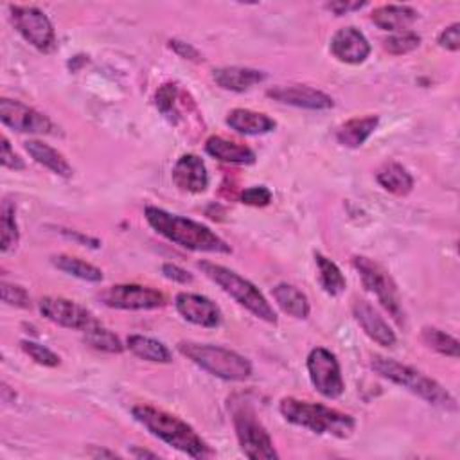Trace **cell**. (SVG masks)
<instances>
[{
  "instance_id": "41",
  "label": "cell",
  "mask_w": 460,
  "mask_h": 460,
  "mask_svg": "<svg viewBox=\"0 0 460 460\" xmlns=\"http://www.w3.org/2000/svg\"><path fill=\"white\" fill-rule=\"evenodd\" d=\"M169 48L184 60H191V62H202V55L191 46V44H186V42H180V40H169Z\"/></svg>"
},
{
  "instance_id": "3",
  "label": "cell",
  "mask_w": 460,
  "mask_h": 460,
  "mask_svg": "<svg viewBox=\"0 0 460 460\" xmlns=\"http://www.w3.org/2000/svg\"><path fill=\"white\" fill-rule=\"evenodd\" d=\"M370 367L378 376H381V378L388 379L390 383L408 390L410 394L421 397L422 401H426L431 406L442 408L446 412H456L458 410L456 399L438 381H435L433 378L426 376L424 372H421V370H417L410 365H404V363H399L392 358H385V356L376 354V356H372Z\"/></svg>"
},
{
  "instance_id": "24",
  "label": "cell",
  "mask_w": 460,
  "mask_h": 460,
  "mask_svg": "<svg viewBox=\"0 0 460 460\" xmlns=\"http://www.w3.org/2000/svg\"><path fill=\"white\" fill-rule=\"evenodd\" d=\"M24 148H26V152L31 155V159L35 162H39L40 166L48 168L55 175L64 177V178H71L73 177V166L53 146H49V144H46L42 141H26Z\"/></svg>"
},
{
  "instance_id": "38",
  "label": "cell",
  "mask_w": 460,
  "mask_h": 460,
  "mask_svg": "<svg viewBox=\"0 0 460 460\" xmlns=\"http://www.w3.org/2000/svg\"><path fill=\"white\" fill-rule=\"evenodd\" d=\"M438 46L446 51H451V53H456L460 49V24L455 22L451 26H447L437 39Z\"/></svg>"
},
{
  "instance_id": "26",
  "label": "cell",
  "mask_w": 460,
  "mask_h": 460,
  "mask_svg": "<svg viewBox=\"0 0 460 460\" xmlns=\"http://www.w3.org/2000/svg\"><path fill=\"white\" fill-rule=\"evenodd\" d=\"M376 180L385 191L395 196H406L413 189V177L397 162L383 164L376 173Z\"/></svg>"
},
{
  "instance_id": "36",
  "label": "cell",
  "mask_w": 460,
  "mask_h": 460,
  "mask_svg": "<svg viewBox=\"0 0 460 460\" xmlns=\"http://www.w3.org/2000/svg\"><path fill=\"white\" fill-rule=\"evenodd\" d=\"M177 94H178V85L171 83V82L164 83L162 87H159V91L155 94V107L166 117H169L171 112H173V107H175V101H177Z\"/></svg>"
},
{
  "instance_id": "14",
  "label": "cell",
  "mask_w": 460,
  "mask_h": 460,
  "mask_svg": "<svg viewBox=\"0 0 460 460\" xmlns=\"http://www.w3.org/2000/svg\"><path fill=\"white\" fill-rule=\"evenodd\" d=\"M266 96L281 105H290L304 110H331L334 101L322 91L306 87V85H290V87H273L266 91Z\"/></svg>"
},
{
  "instance_id": "5",
  "label": "cell",
  "mask_w": 460,
  "mask_h": 460,
  "mask_svg": "<svg viewBox=\"0 0 460 460\" xmlns=\"http://www.w3.org/2000/svg\"><path fill=\"white\" fill-rule=\"evenodd\" d=\"M198 268L205 277H209L214 284H218L229 297H232L239 306L248 309L254 317L266 324H277V313L272 308V304L266 300V297L252 284L248 279L241 277L234 270L211 263V261H200Z\"/></svg>"
},
{
  "instance_id": "11",
  "label": "cell",
  "mask_w": 460,
  "mask_h": 460,
  "mask_svg": "<svg viewBox=\"0 0 460 460\" xmlns=\"http://www.w3.org/2000/svg\"><path fill=\"white\" fill-rule=\"evenodd\" d=\"M306 365L311 385L320 395L327 399H338L343 394L345 383L342 378L340 361L334 352L325 347H315L309 352Z\"/></svg>"
},
{
  "instance_id": "30",
  "label": "cell",
  "mask_w": 460,
  "mask_h": 460,
  "mask_svg": "<svg viewBox=\"0 0 460 460\" xmlns=\"http://www.w3.org/2000/svg\"><path fill=\"white\" fill-rule=\"evenodd\" d=\"M0 234H3V241H0V250H3V254H10L17 248L21 241V232L17 225V207L10 200H4L3 207H0Z\"/></svg>"
},
{
  "instance_id": "9",
  "label": "cell",
  "mask_w": 460,
  "mask_h": 460,
  "mask_svg": "<svg viewBox=\"0 0 460 460\" xmlns=\"http://www.w3.org/2000/svg\"><path fill=\"white\" fill-rule=\"evenodd\" d=\"M10 12L15 30L37 51L49 55L58 48L55 26L42 10L33 6H12Z\"/></svg>"
},
{
  "instance_id": "43",
  "label": "cell",
  "mask_w": 460,
  "mask_h": 460,
  "mask_svg": "<svg viewBox=\"0 0 460 460\" xmlns=\"http://www.w3.org/2000/svg\"><path fill=\"white\" fill-rule=\"evenodd\" d=\"M132 455L137 456V458H146V456H148V458H157V456H159V455L153 453V451H146V449H139V447H134V449H132Z\"/></svg>"
},
{
  "instance_id": "34",
  "label": "cell",
  "mask_w": 460,
  "mask_h": 460,
  "mask_svg": "<svg viewBox=\"0 0 460 460\" xmlns=\"http://www.w3.org/2000/svg\"><path fill=\"white\" fill-rule=\"evenodd\" d=\"M21 347L22 351L33 360L37 361L39 365H44V367H58L62 363L60 356L51 351L49 347L42 345V343H37V342H31V340H22L21 342Z\"/></svg>"
},
{
  "instance_id": "40",
  "label": "cell",
  "mask_w": 460,
  "mask_h": 460,
  "mask_svg": "<svg viewBox=\"0 0 460 460\" xmlns=\"http://www.w3.org/2000/svg\"><path fill=\"white\" fill-rule=\"evenodd\" d=\"M162 273H164L166 279H169L173 282H180V284L193 282V275L187 270H184V268H180L177 265H171V263H166L162 266Z\"/></svg>"
},
{
  "instance_id": "44",
  "label": "cell",
  "mask_w": 460,
  "mask_h": 460,
  "mask_svg": "<svg viewBox=\"0 0 460 460\" xmlns=\"http://www.w3.org/2000/svg\"><path fill=\"white\" fill-rule=\"evenodd\" d=\"M92 456H117L114 451H107V449H96V451H91Z\"/></svg>"
},
{
  "instance_id": "18",
  "label": "cell",
  "mask_w": 460,
  "mask_h": 460,
  "mask_svg": "<svg viewBox=\"0 0 460 460\" xmlns=\"http://www.w3.org/2000/svg\"><path fill=\"white\" fill-rule=\"evenodd\" d=\"M352 317L372 342H376L381 347L395 345V342H397L395 333L392 331V327L385 322V318L376 311V308L370 302H367L363 299H354Z\"/></svg>"
},
{
  "instance_id": "4",
  "label": "cell",
  "mask_w": 460,
  "mask_h": 460,
  "mask_svg": "<svg viewBox=\"0 0 460 460\" xmlns=\"http://www.w3.org/2000/svg\"><path fill=\"white\" fill-rule=\"evenodd\" d=\"M279 412L288 422L318 435L349 438L356 430L354 417L320 403L284 397L279 403Z\"/></svg>"
},
{
  "instance_id": "17",
  "label": "cell",
  "mask_w": 460,
  "mask_h": 460,
  "mask_svg": "<svg viewBox=\"0 0 460 460\" xmlns=\"http://www.w3.org/2000/svg\"><path fill=\"white\" fill-rule=\"evenodd\" d=\"M171 178L180 191L191 193V195L205 193L209 187L207 166L195 153H186L175 162L171 169Z\"/></svg>"
},
{
  "instance_id": "7",
  "label": "cell",
  "mask_w": 460,
  "mask_h": 460,
  "mask_svg": "<svg viewBox=\"0 0 460 460\" xmlns=\"http://www.w3.org/2000/svg\"><path fill=\"white\" fill-rule=\"evenodd\" d=\"M232 422L239 447L245 456L252 460H273L279 453L273 447V440L266 428L257 419L256 410L248 401L232 403Z\"/></svg>"
},
{
  "instance_id": "28",
  "label": "cell",
  "mask_w": 460,
  "mask_h": 460,
  "mask_svg": "<svg viewBox=\"0 0 460 460\" xmlns=\"http://www.w3.org/2000/svg\"><path fill=\"white\" fill-rule=\"evenodd\" d=\"M315 263L318 268V282H320L322 290L331 297L342 295L347 288V281H345L342 270L338 268V265L334 261H331L329 257L322 256L320 252L315 254Z\"/></svg>"
},
{
  "instance_id": "10",
  "label": "cell",
  "mask_w": 460,
  "mask_h": 460,
  "mask_svg": "<svg viewBox=\"0 0 460 460\" xmlns=\"http://www.w3.org/2000/svg\"><path fill=\"white\" fill-rule=\"evenodd\" d=\"M101 302L112 309L150 311L168 304V297L150 286L141 284H114L101 291Z\"/></svg>"
},
{
  "instance_id": "23",
  "label": "cell",
  "mask_w": 460,
  "mask_h": 460,
  "mask_svg": "<svg viewBox=\"0 0 460 460\" xmlns=\"http://www.w3.org/2000/svg\"><path fill=\"white\" fill-rule=\"evenodd\" d=\"M379 125V117L378 116H367V117H352L349 121H345L338 130H336V141L343 146V148H361L369 137L376 132Z\"/></svg>"
},
{
  "instance_id": "19",
  "label": "cell",
  "mask_w": 460,
  "mask_h": 460,
  "mask_svg": "<svg viewBox=\"0 0 460 460\" xmlns=\"http://www.w3.org/2000/svg\"><path fill=\"white\" fill-rule=\"evenodd\" d=\"M227 126L241 135H266L272 134L277 128L275 119H272L270 116L263 114V112H256V110H248V108H234L227 114L225 119Z\"/></svg>"
},
{
  "instance_id": "20",
  "label": "cell",
  "mask_w": 460,
  "mask_h": 460,
  "mask_svg": "<svg viewBox=\"0 0 460 460\" xmlns=\"http://www.w3.org/2000/svg\"><path fill=\"white\" fill-rule=\"evenodd\" d=\"M213 80L223 91L245 92L263 83L266 80V74L250 67H221L213 71Z\"/></svg>"
},
{
  "instance_id": "27",
  "label": "cell",
  "mask_w": 460,
  "mask_h": 460,
  "mask_svg": "<svg viewBox=\"0 0 460 460\" xmlns=\"http://www.w3.org/2000/svg\"><path fill=\"white\" fill-rule=\"evenodd\" d=\"M126 347L130 349L132 354H135L137 358L144 360V361H152V363H169L171 361V352L169 349L150 336H143V334H130L126 338Z\"/></svg>"
},
{
  "instance_id": "35",
  "label": "cell",
  "mask_w": 460,
  "mask_h": 460,
  "mask_svg": "<svg viewBox=\"0 0 460 460\" xmlns=\"http://www.w3.org/2000/svg\"><path fill=\"white\" fill-rule=\"evenodd\" d=\"M0 291H3V302H6L8 306H15V308H22V309L31 308V299H30V293L26 291V288L10 284L4 281L3 286H0Z\"/></svg>"
},
{
  "instance_id": "2",
  "label": "cell",
  "mask_w": 460,
  "mask_h": 460,
  "mask_svg": "<svg viewBox=\"0 0 460 460\" xmlns=\"http://www.w3.org/2000/svg\"><path fill=\"white\" fill-rule=\"evenodd\" d=\"M132 415L153 437L193 458H209L214 455L211 446L196 433L191 424L169 412L152 404H137L132 408Z\"/></svg>"
},
{
  "instance_id": "1",
  "label": "cell",
  "mask_w": 460,
  "mask_h": 460,
  "mask_svg": "<svg viewBox=\"0 0 460 460\" xmlns=\"http://www.w3.org/2000/svg\"><path fill=\"white\" fill-rule=\"evenodd\" d=\"M144 218L148 225L166 238L168 241L193 250V252H207V254H230V245L221 239L216 232H213L207 225H202L186 216L171 214L159 207H146Z\"/></svg>"
},
{
  "instance_id": "8",
  "label": "cell",
  "mask_w": 460,
  "mask_h": 460,
  "mask_svg": "<svg viewBox=\"0 0 460 460\" xmlns=\"http://www.w3.org/2000/svg\"><path fill=\"white\" fill-rule=\"evenodd\" d=\"M352 266L358 272L363 288L372 293L378 302L388 311V315L399 324H404V313L401 306V297L395 281L392 275L376 261L365 257V256H354L352 257Z\"/></svg>"
},
{
  "instance_id": "22",
  "label": "cell",
  "mask_w": 460,
  "mask_h": 460,
  "mask_svg": "<svg viewBox=\"0 0 460 460\" xmlns=\"http://www.w3.org/2000/svg\"><path fill=\"white\" fill-rule=\"evenodd\" d=\"M419 19V13L410 6H399V4H388L379 6L372 12L370 21L374 26H378L383 31L399 33L410 28Z\"/></svg>"
},
{
  "instance_id": "33",
  "label": "cell",
  "mask_w": 460,
  "mask_h": 460,
  "mask_svg": "<svg viewBox=\"0 0 460 460\" xmlns=\"http://www.w3.org/2000/svg\"><path fill=\"white\" fill-rule=\"evenodd\" d=\"M421 46V37L413 31H399L383 42V49L394 56H403Z\"/></svg>"
},
{
  "instance_id": "16",
  "label": "cell",
  "mask_w": 460,
  "mask_h": 460,
  "mask_svg": "<svg viewBox=\"0 0 460 460\" xmlns=\"http://www.w3.org/2000/svg\"><path fill=\"white\" fill-rule=\"evenodd\" d=\"M329 51L342 64L360 65L369 58L370 44L360 30L349 26V28L338 30L333 35L331 44H329Z\"/></svg>"
},
{
  "instance_id": "6",
  "label": "cell",
  "mask_w": 460,
  "mask_h": 460,
  "mask_svg": "<svg viewBox=\"0 0 460 460\" xmlns=\"http://www.w3.org/2000/svg\"><path fill=\"white\" fill-rule=\"evenodd\" d=\"M177 349L182 356L196 363L200 369L225 381H245L254 372L250 360H247L236 351L220 345L180 342Z\"/></svg>"
},
{
  "instance_id": "25",
  "label": "cell",
  "mask_w": 460,
  "mask_h": 460,
  "mask_svg": "<svg viewBox=\"0 0 460 460\" xmlns=\"http://www.w3.org/2000/svg\"><path fill=\"white\" fill-rule=\"evenodd\" d=\"M272 297L277 302V306L290 317L304 320L309 317L311 313V306L309 300L306 297V293H302L297 286L288 284V282H281L277 286L272 288Z\"/></svg>"
},
{
  "instance_id": "15",
  "label": "cell",
  "mask_w": 460,
  "mask_h": 460,
  "mask_svg": "<svg viewBox=\"0 0 460 460\" xmlns=\"http://www.w3.org/2000/svg\"><path fill=\"white\" fill-rule=\"evenodd\" d=\"M175 308L184 320L195 325L213 329L221 324V309L204 295L182 291L175 299Z\"/></svg>"
},
{
  "instance_id": "39",
  "label": "cell",
  "mask_w": 460,
  "mask_h": 460,
  "mask_svg": "<svg viewBox=\"0 0 460 460\" xmlns=\"http://www.w3.org/2000/svg\"><path fill=\"white\" fill-rule=\"evenodd\" d=\"M0 162H3L4 168L13 169V171H21L26 168L24 161L13 152L8 137H3V152H0Z\"/></svg>"
},
{
  "instance_id": "42",
  "label": "cell",
  "mask_w": 460,
  "mask_h": 460,
  "mask_svg": "<svg viewBox=\"0 0 460 460\" xmlns=\"http://www.w3.org/2000/svg\"><path fill=\"white\" fill-rule=\"evenodd\" d=\"M365 6H367V3H343V0H340V3L325 4V10L333 12L336 17H343V15H347L351 12H360Z\"/></svg>"
},
{
  "instance_id": "12",
  "label": "cell",
  "mask_w": 460,
  "mask_h": 460,
  "mask_svg": "<svg viewBox=\"0 0 460 460\" xmlns=\"http://www.w3.org/2000/svg\"><path fill=\"white\" fill-rule=\"evenodd\" d=\"M0 119H3L4 126L19 134H31V135L56 134V126L46 114L15 100H8V98L0 100Z\"/></svg>"
},
{
  "instance_id": "31",
  "label": "cell",
  "mask_w": 460,
  "mask_h": 460,
  "mask_svg": "<svg viewBox=\"0 0 460 460\" xmlns=\"http://www.w3.org/2000/svg\"><path fill=\"white\" fill-rule=\"evenodd\" d=\"M85 342L96 351L108 352V354H121L125 351L123 342L116 333L103 327L100 322L85 331Z\"/></svg>"
},
{
  "instance_id": "21",
  "label": "cell",
  "mask_w": 460,
  "mask_h": 460,
  "mask_svg": "<svg viewBox=\"0 0 460 460\" xmlns=\"http://www.w3.org/2000/svg\"><path fill=\"white\" fill-rule=\"evenodd\" d=\"M205 152L225 164H238V166H250L256 162V153L245 144L229 141L220 135H213L205 143Z\"/></svg>"
},
{
  "instance_id": "13",
  "label": "cell",
  "mask_w": 460,
  "mask_h": 460,
  "mask_svg": "<svg viewBox=\"0 0 460 460\" xmlns=\"http://www.w3.org/2000/svg\"><path fill=\"white\" fill-rule=\"evenodd\" d=\"M40 313L60 327L83 333L98 324L96 317L87 308L64 297H44L40 300Z\"/></svg>"
},
{
  "instance_id": "37",
  "label": "cell",
  "mask_w": 460,
  "mask_h": 460,
  "mask_svg": "<svg viewBox=\"0 0 460 460\" xmlns=\"http://www.w3.org/2000/svg\"><path fill=\"white\" fill-rule=\"evenodd\" d=\"M272 191L266 186H254L241 193V202L250 207H266L272 204Z\"/></svg>"
},
{
  "instance_id": "29",
  "label": "cell",
  "mask_w": 460,
  "mask_h": 460,
  "mask_svg": "<svg viewBox=\"0 0 460 460\" xmlns=\"http://www.w3.org/2000/svg\"><path fill=\"white\" fill-rule=\"evenodd\" d=\"M51 261L58 270H62L64 273L73 275L76 279L89 281V282H101L103 281V272L98 266H94V265H91V263H87L80 257L60 254V256H55Z\"/></svg>"
},
{
  "instance_id": "32",
  "label": "cell",
  "mask_w": 460,
  "mask_h": 460,
  "mask_svg": "<svg viewBox=\"0 0 460 460\" xmlns=\"http://www.w3.org/2000/svg\"><path fill=\"white\" fill-rule=\"evenodd\" d=\"M421 336H422V342L435 352H438L442 356H449L453 360H456L460 356V343L455 336H451L437 327H422Z\"/></svg>"
}]
</instances>
